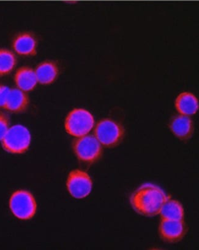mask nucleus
I'll return each instance as SVG.
<instances>
[{"instance_id":"nucleus-1","label":"nucleus","mask_w":199,"mask_h":250,"mask_svg":"<svg viewBox=\"0 0 199 250\" xmlns=\"http://www.w3.org/2000/svg\"><path fill=\"white\" fill-rule=\"evenodd\" d=\"M169 197L160 188L146 184L142 186L134 192L130 202L137 213L151 217L160 214L163 204Z\"/></svg>"},{"instance_id":"nucleus-2","label":"nucleus","mask_w":199,"mask_h":250,"mask_svg":"<svg viewBox=\"0 0 199 250\" xmlns=\"http://www.w3.org/2000/svg\"><path fill=\"white\" fill-rule=\"evenodd\" d=\"M94 125L93 115L83 108H75L68 114L65 127L69 134L75 137L85 136L89 133Z\"/></svg>"},{"instance_id":"nucleus-3","label":"nucleus","mask_w":199,"mask_h":250,"mask_svg":"<svg viewBox=\"0 0 199 250\" xmlns=\"http://www.w3.org/2000/svg\"><path fill=\"white\" fill-rule=\"evenodd\" d=\"M31 135L24 126L16 125L9 128L1 140V145L6 151L11 154L25 153L29 148Z\"/></svg>"},{"instance_id":"nucleus-4","label":"nucleus","mask_w":199,"mask_h":250,"mask_svg":"<svg viewBox=\"0 0 199 250\" xmlns=\"http://www.w3.org/2000/svg\"><path fill=\"white\" fill-rule=\"evenodd\" d=\"M9 207L17 218L27 220L35 216L37 204L34 196L30 192L18 190L12 195L9 200Z\"/></svg>"},{"instance_id":"nucleus-5","label":"nucleus","mask_w":199,"mask_h":250,"mask_svg":"<svg viewBox=\"0 0 199 250\" xmlns=\"http://www.w3.org/2000/svg\"><path fill=\"white\" fill-rule=\"evenodd\" d=\"M73 149L77 158L86 163H94L101 158L103 147L95 136L85 135L73 143Z\"/></svg>"},{"instance_id":"nucleus-6","label":"nucleus","mask_w":199,"mask_h":250,"mask_svg":"<svg viewBox=\"0 0 199 250\" xmlns=\"http://www.w3.org/2000/svg\"><path fill=\"white\" fill-rule=\"evenodd\" d=\"M94 136L104 146L113 147L119 144L125 131L118 123L109 119H104L96 124Z\"/></svg>"},{"instance_id":"nucleus-7","label":"nucleus","mask_w":199,"mask_h":250,"mask_svg":"<svg viewBox=\"0 0 199 250\" xmlns=\"http://www.w3.org/2000/svg\"><path fill=\"white\" fill-rule=\"evenodd\" d=\"M66 185L71 196L75 199H83L91 192L93 183L85 171L74 170L69 175Z\"/></svg>"},{"instance_id":"nucleus-8","label":"nucleus","mask_w":199,"mask_h":250,"mask_svg":"<svg viewBox=\"0 0 199 250\" xmlns=\"http://www.w3.org/2000/svg\"><path fill=\"white\" fill-rule=\"evenodd\" d=\"M159 232L161 238L169 243L179 242L186 234V225L183 220H163L161 221Z\"/></svg>"},{"instance_id":"nucleus-9","label":"nucleus","mask_w":199,"mask_h":250,"mask_svg":"<svg viewBox=\"0 0 199 250\" xmlns=\"http://www.w3.org/2000/svg\"><path fill=\"white\" fill-rule=\"evenodd\" d=\"M12 47L14 51L20 56L33 57L37 54V42L33 33L23 32L14 38Z\"/></svg>"},{"instance_id":"nucleus-10","label":"nucleus","mask_w":199,"mask_h":250,"mask_svg":"<svg viewBox=\"0 0 199 250\" xmlns=\"http://www.w3.org/2000/svg\"><path fill=\"white\" fill-rule=\"evenodd\" d=\"M30 104L28 95L18 88L9 90L3 108L12 113H20L27 110Z\"/></svg>"},{"instance_id":"nucleus-11","label":"nucleus","mask_w":199,"mask_h":250,"mask_svg":"<svg viewBox=\"0 0 199 250\" xmlns=\"http://www.w3.org/2000/svg\"><path fill=\"white\" fill-rule=\"evenodd\" d=\"M35 71L37 83L42 85L53 84L59 75L57 63L53 61L42 62L36 67Z\"/></svg>"},{"instance_id":"nucleus-12","label":"nucleus","mask_w":199,"mask_h":250,"mask_svg":"<svg viewBox=\"0 0 199 250\" xmlns=\"http://www.w3.org/2000/svg\"><path fill=\"white\" fill-rule=\"evenodd\" d=\"M14 82L18 89L23 92L32 91L37 84L34 69L29 66H22L14 75Z\"/></svg>"},{"instance_id":"nucleus-13","label":"nucleus","mask_w":199,"mask_h":250,"mask_svg":"<svg viewBox=\"0 0 199 250\" xmlns=\"http://www.w3.org/2000/svg\"><path fill=\"white\" fill-rule=\"evenodd\" d=\"M170 129L175 136L181 140H188L193 135V121L188 116L181 115L175 117L170 123Z\"/></svg>"},{"instance_id":"nucleus-14","label":"nucleus","mask_w":199,"mask_h":250,"mask_svg":"<svg viewBox=\"0 0 199 250\" xmlns=\"http://www.w3.org/2000/svg\"><path fill=\"white\" fill-rule=\"evenodd\" d=\"M175 104L177 111L183 115H194L199 109L198 98L191 92H184L179 94Z\"/></svg>"},{"instance_id":"nucleus-15","label":"nucleus","mask_w":199,"mask_h":250,"mask_svg":"<svg viewBox=\"0 0 199 250\" xmlns=\"http://www.w3.org/2000/svg\"><path fill=\"white\" fill-rule=\"evenodd\" d=\"M160 214L163 220H183L184 209L179 201L170 197L163 204Z\"/></svg>"},{"instance_id":"nucleus-16","label":"nucleus","mask_w":199,"mask_h":250,"mask_svg":"<svg viewBox=\"0 0 199 250\" xmlns=\"http://www.w3.org/2000/svg\"><path fill=\"white\" fill-rule=\"evenodd\" d=\"M18 63L17 57L10 50L0 48V77L9 75Z\"/></svg>"},{"instance_id":"nucleus-17","label":"nucleus","mask_w":199,"mask_h":250,"mask_svg":"<svg viewBox=\"0 0 199 250\" xmlns=\"http://www.w3.org/2000/svg\"><path fill=\"white\" fill-rule=\"evenodd\" d=\"M10 120L8 115L0 111V141L3 139L4 135L10 128Z\"/></svg>"},{"instance_id":"nucleus-18","label":"nucleus","mask_w":199,"mask_h":250,"mask_svg":"<svg viewBox=\"0 0 199 250\" xmlns=\"http://www.w3.org/2000/svg\"><path fill=\"white\" fill-rule=\"evenodd\" d=\"M10 89L5 85L0 84V108H3Z\"/></svg>"}]
</instances>
